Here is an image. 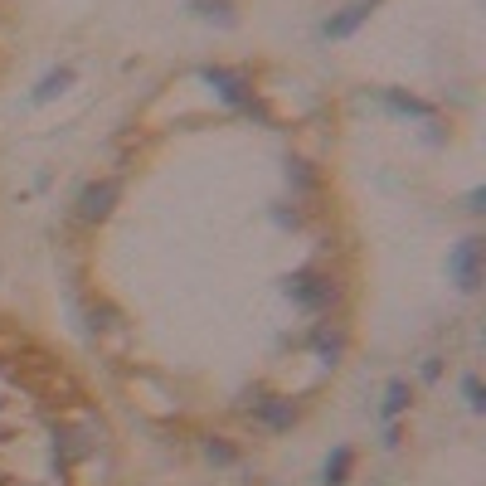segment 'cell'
Listing matches in <instances>:
<instances>
[{
    "instance_id": "obj_12",
    "label": "cell",
    "mask_w": 486,
    "mask_h": 486,
    "mask_svg": "<svg viewBox=\"0 0 486 486\" xmlns=\"http://www.w3.org/2000/svg\"><path fill=\"white\" fill-rule=\"evenodd\" d=\"M195 15H204V20H219V25H229L234 20V0H195Z\"/></svg>"
},
{
    "instance_id": "obj_7",
    "label": "cell",
    "mask_w": 486,
    "mask_h": 486,
    "mask_svg": "<svg viewBox=\"0 0 486 486\" xmlns=\"http://www.w3.org/2000/svg\"><path fill=\"white\" fill-rule=\"evenodd\" d=\"M312 350H316V360H322V365H336L340 360V350H346V336H340V331H316L312 336Z\"/></svg>"
},
{
    "instance_id": "obj_5",
    "label": "cell",
    "mask_w": 486,
    "mask_h": 486,
    "mask_svg": "<svg viewBox=\"0 0 486 486\" xmlns=\"http://www.w3.org/2000/svg\"><path fill=\"white\" fill-rule=\"evenodd\" d=\"M375 5H379V0H355V5H346L336 20H326V25H322V35H326V39H346V35H355V29L370 20V10H375Z\"/></svg>"
},
{
    "instance_id": "obj_2",
    "label": "cell",
    "mask_w": 486,
    "mask_h": 486,
    "mask_svg": "<svg viewBox=\"0 0 486 486\" xmlns=\"http://www.w3.org/2000/svg\"><path fill=\"white\" fill-rule=\"evenodd\" d=\"M287 297L297 307H307V312H331L336 307V283L326 273H297L287 277Z\"/></svg>"
},
{
    "instance_id": "obj_17",
    "label": "cell",
    "mask_w": 486,
    "mask_h": 486,
    "mask_svg": "<svg viewBox=\"0 0 486 486\" xmlns=\"http://www.w3.org/2000/svg\"><path fill=\"white\" fill-rule=\"evenodd\" d=\"M273 219H277V224H283V229H297V210H277V214H273Z\"/></svg>"
},
{
    "instance_id": "obj_13",
    "label": "cell",
    "mask_w": 486,
    "mask_h": 486,
    "mask_svg": "<svg viewBox=\"0 0 486 486\" xmlns=\"http://www.w3.org/2000/svg\"><path fill=\"white\" fill-rule=\"evenodd\" d=\"M462 394H467V409H472V413L486 409V394H482V379H477V375H462Z\"/></svg>"
},
{
    "instance_id": "obj_14",
    "label": "cell",
    "mask_w": 486,
    "mask_h": 486,
    "mask_svg": "<svg viewBox=\"0 0 486 486\" xmlns=\"http://www.w3.org/2000/svg\"><path fill=\"white\" fill-rule=\"evenodd\" d=\"M204 452H210V462H219V467H229V462H234V448H229V442H219V438L204 442Z\"/></svg>"
},
{
    "instance_id": "obj_6",
    "label": "cell",
    "mask_w": 486,
    "mask_h": 486,
    "mask_svg": "<svg viewBox=\"0 0 486 486\" xmlns=\"http://www.w3.org/2000/svg\"><path fill=\"white\" fill-rule=\"evenodd\" d=\"M258 418H263L273 433H283V428L297 423V409H292V399H263V404H258Z\"/></svg>"
},
{
    "instance_id": "obj_4",
    "label": "cell",
    "mask_w": 486,
    "mask_h": 486,
    "mask_svg": "<svg viewBox=\"0 0 486 486\" xmlns=\"http://www.w3.org/2000/svg\"><path fill=\"white\" fill-rule=\"evenodd\" d=\"M117 195H122L117 180H92V185H83V195H78V219H83V224L108 219L112 204H117Z\"/></svg>"
},
{
    "instance_id": "obj_8",
    "label": "cell",
    "mask_w": 486,
    "mask_h": 486,
    "mask_svg": "<svg viewBox=\"0 0 486 486\" xmlns=\"http://www.w3.org/2000/svg\"><path fill=\"white\" fill-rule=\"evenodd\" d=\"M385 108H389V112H399V117H433L428 102L409 98V92H399V88H389V92H385Z\"/></svg>"
},
{
    "instance_id": "obj_15",
    "label": "cell",
    "mask_w": 486,
    "mask_h": 486,
    "mask_svg": "<svg viewBox=\"0 0 486 486\" xmlns=\"http://www.w3.org/2000/svg\"><path fill=\"white\" fill-rule=\"evenodd\" d=\"M442 375V360L438 355H428V360H423V379H428V385H433V379H438Z\"/></svg>"
},
{
    "instance_id": "obj_9",
    "label": "cell",
    "mask_w": 486,
    "mask_h": 486,
    "mask_svg": "<svg viewBox=\"0 0 486 486\" xmlns=\"http://www.w3.org/2000/svg\"><path fill=\"white\" fill-rule=\"evenodd\" d=\"M74 83V68H54V74H44L39 78V88L29 92V102H49V98H59V92Z\"/></svg>"
},
{
    "instance_id": "obj_10",
    "label": "cell",
    "mask_w": 486,
    "mask_h": 486,
    "mask_svg": "<svg viewBox=\"0 0 486 486\" xmlns=\"http://www.w3.org/2000/svg\"><path fill=\"white\" fill-rule=\"evenodd\" d=\"M350 462H355V458H350V448H336V452L326 458V467H322V482H326V486H340V482L350 477Z\"/></svg>"
},
{
    "instance_id": "obj_3",
    "label": "cell",
    "mask_w": 486,
    "mask_h": 486,
    "mask_svg": "<svg viewBox=\"0 0 486 486\" xmlns=\"http://www.w3.org/2000/svg\"><path fill=\"white\" fill-rule=\"evenodd\" d=\"M482 253H486L482 239H462L448 253V273H452V283H458L462 292H477L482 287Z\"/></svg>"
},
{
    "instance_id": "obj_16",
    "label": "cell",
    "mask_w": 486,
    "mask_h": 486,
    "mask_svg": "<svg viewBox=\"0 0 486 486\" xmlns=\"http://www.w3.org/2000/svg\"><path fill=\"white\" fill-rule=\"evenodd\" d=\"M467 210H472V214H482V210H486V190H482V185L467 195Z\"/></svg>"
},
{
    "instance_id": "obj_11",
    "label": "cell",
    "mask_w": 486,
    "mask_h": 486,
    "mask_svg": "<svg viewBox=\"0 0 486 486\" xmlns=\"http://www.w3.org/2000/svg\"><path fill=\"white\" fill-rule=\"evenodd\" d=\"M409 385H404V379H389V389H385V418H399V413H404L409 409Z\"/></svg>"
},
{
    "instance_id": "obj_1",
    "label": "cell",
    "mask_w": 486,
    "mask_h": 486,
    "mask_svg": "<svg viewBox=\"0 0 486 486\" xmlns=\"http://www.w3.org/2000/svg\"><path fill=\"white\" fill-rule=\"evenodd\" d=\"M204 83H210V88L214 92H219V98L224 102H229V108H243L248 112V117H258V122H267V112L263 108H258V102H253V83H248L243 74H229V68H204V74H200Z\"/></svg>"
}]
</instances>
